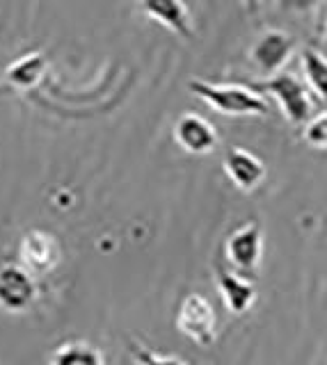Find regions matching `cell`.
<instances>
[{
	"label": "cell",
	"instance_id": "6da1fadb",
	"mask_svg": "<svg viewBox=\"0 0 327 365\" xmlns=\"http://www.w3.org/2000/svg\"><path fill=\"white\" fill-rule=\"evenodd\" d=\"M188 89L224 117H266L270 112V106L261 91L247 85L208 83V80L197 78L190 80Z\"/></svg>",
	"mask_w": 327,
	"mask_h": 365
},
{
	"label": "cell",
	"instance_id": "7a4b0ae2",
	"mask_svg": "<svg viewBox=\"0 0 327 365\" xmlns=\"http://www.w3.org/2000/svg\"><path fill=\"white\" fill-rule=\"evenodd\" d=\"M256 91L270 94L281 108V114L291 125H307L313 117V103L309 96V87L296 73L281 71L263 83L254 85Z\"/></svg>",
	"mask_w": 327,
	"mask_h": 365
},
{
	"label": "cell",
	"instance_id": "3957f363",
	"mask_svg": "<svg viewBox=\"0 0 327 365\" xmlns=\"http://www.w3.org/2000/svg\"><path fill=\"white\" fill-rule=\"evenodd\" d=\"M176 329L181 331L188 340H193L195 345L211 347L213 342H216V331H218L216 308H213V304L204 294H199V292L186 294L181 304H178Z\"/></svg>",
	"mask_w": 327,
	"mask_h": 365
},
{
	"label": "cell",
	"instance_id": "277c9868",
	"mask_svg": "<svg viewBox=\"0 0 327 365\" xmlns=\"http://www.w3.org/2000/svg\"><path fill=\"white\" fill-rule=\"evenodd\" d=\"M293 51H296V39L291 32L270 28L263 34H258L256 41L250 46V62L256 68V73L273 78L284 71Z\"/></svg>",
	"mask_w": 327,
	"mask_h": 365
},
{
	"label": "cell",
	"instance_id": "5b68a950",
	"mask_svg": "<svg viewBox=\"0 0 327 365\" xmlns=\"http://www.w3.org/2000/svg\"><path fill=\"white\" fill-rule=\"evenodd\" d=\"M39 285L35 274L16 262L0 265V308L7 313H26L37 302Z\"/></svg>",
	"mask_w": 327,
	"mask_h": 365
},
{
	"label": "cell",
	"instance_id": "8992f818",
	"mask_svg": "<svg viewBox=\"0 0 327 365\" xmlns=\"http://www.w3.org/2000/svg\"><path fill=\"white\" fill-rule=\"evenodd\" d=\"M224 254H227V260L243 274V277L245 274H254L258 265H261V256H263L261 226L256 222H247L241 228H236L227 237Z\"/></svg>",
	"mask_w": 327,
	"mask_h": 365
},
{
	"label": "cell",
	"instance_id": "52a82bcc",
	"mask_svg": "<svg viewBox=\"0 0 327 365\" xmlns=\"http://www.w3.org/2000/svg\"><path fill=\"white\" fill-rule=\"evenodd\" d=\"M60 242L55 240V235L46 233V231H28L24 237H21L19 245V260L26 269H30L32 274H49L58 267L60 262Z\"/></svg>",
	"mask_w": 327,
	"mask_h": 365
},
{
	"label": "cell",
	"instance_id": "ba28073f",
	"mask_svg": "<svg viewBox=\"0 0 327 365\" xmlns=\"http://www.w3.org/2000/svg\"><path fill=\"white\" fill-rule=\"evenodd\" d=\"M174 142L190 155H206L218 146V130L201 114L186 112L174 123Z\"/></svg>",
	"mask_w": 327,
	"mask_h": 365
},
{
	"label": "cell",
	"instance_id": "9c48e42d",
	"mask_svg": "<svg viewBox=\"0 0 327 365\" xmlns=\"http://www.w3.org/2000/svg\"><path fill=\"white\" fill-rule=\"evenodd\" d=\"M222 167L227 178L245 194L254 192L266 178V167L261 160L241 146L227 148V153L222 158Z\"/></svg>",
	"mask_w": 327,
	"mask_h": 365
},
{
	"label": "cell",
	"instance_id": "30bf717a",
	"mask_svg": "<svg viewBox=\"0 0 327 365\" xmlns=\"http://www.w3.org/2000/svg\"><path fill=\"white\" fill-rule=\"evenodd\" d=\"M138 5L144 16L161 23L176 37L190 39L195 34L193 16H190V9L183 0H138Z\"/></svg>",
	"mask_w": 327,
	"mask_h": 365
},
{
	"label": "cell",
	"instance_id": "8fae6325",
	"mask_svg": "<svg viewBox=\"0 0 327 365\" xmlns=\"http://www.w3.org/2000/svg\"><path fill=\"white\" fill-rule=\"evenodd\" d=\"M216 281H218V290H220V297L224 302V308H227L231 315L241 317L254 306L256 288L250 279L243 277V274L218 265L216 267Z\"/></svg>",
	"mask_w": 327,
	"mask_h": 365
},
{
	"label": "cell",
	"instance_id": "7c38bea8",
	"mask_svg": "<svg viewBox=\"0 0 327 365\" xmlns=\"http://www.w3.org/2000/svg\"><path fill=\"white\" fill-rule=\"evenodd\" d=\"M44 71H46V60H44V55L41 53H26L5 68V78L12 87L28 89V87H35L39 83Z\"/></svg>",
	"mask_w": 327,
	"mask_h": 365
},
{
	"label": "cell",
	"instance_id": "4fadbf2b",
	"mask_svg": "<svg viewBox=\"0 0 327 365\" xmlns=\"http://www.w3.org/2000/svg\"><path fill=\"white\" fill-rule=\"evenodd\" d=\"M49 365H106L101 349L85 340H69L51 354Z\"/></svg>",
	"mask_w": 327,
	"mask_h": 365
},
{
	"label": "cell",
	"instance_id": "5bb4252c",
	"mask_svg": "<svg viewBox=\"0 0 327 365\" xmlns=\"http://www.w3.org/2000/svg\"><path fill=\"white\" fill-rule=\"evenodd\" d=\"M302 71L304 80H307V87L323 103H327V55L316 51L313 46H307L302 51Z\"/></svg>",
	"mask_w": 327,
	"mask_h": 365
},
{
	"label": "cell",
	"instance_id": "9a60e30c",
	"mask_svg": "<svg viewBox=\"0 0 327 365\" xmlns=\"http://www.w3.org/2000/svg\"><path fill=\"white\" fill-rule=\"evenodd\" d=\"M302 137L311 148H321V151H325L327 148V112L313 114L309 123L304 125Z\"/></svg>",
	"mask_w": 327,
	"mask_h": 365
},
{
	"label": "cell",
	"instance_id": "2e32d148",
	"mask_svg": "<svg viewBox=\"0 0 327 365\" xmlns=\"http://www.w3.org/2000/svg\"><path fill=\"white\" fill-rule=\"evenodd\" d=\"M129 351H131V356L138 361V365H188L186 361L176 359V356H161V354H154L151 349L140 345L138 340H129Z\"/></svg>",
	"mask_w": 327,
	"mask_h": 365
},
{
	"label": "cell",
	"instance_id": "e0dca14e",
	"mask_svg": "<svg viewBox=\"0 0 327 365\" xmlns=\"http://www.w3.org/2000/svg\"><path fill=\"white\" fill-rule=\"evenodd\" d=\"M323 0H277V7L288 14H309V11L318 9Z\"/></svg>",
	"mask_w": 327,
	"mask_h": 365
},
{
	"label": "cell",
	"instance_id": "ac0fdd59",
	"mask_svg": "<svg viewBox=\"0 0 327 365\" xmlns=\"http://www.w3.org/2000/svg\"><path fill=\"white\" fill-rule=\"evenodd\" d=\"M243 3V7H245V11L247 14H258V11H261V5H263V0H241Z\"/></svg>",
	"mask_w": 327,
	"mask_h": 365
},
{
	"label": "cell",
	"instance_id": "d6986e66",
	"mask_svg": "<svg viewBox=\"0 0 327 365\" xmlns=\"http://www.w3.org/2000/svg\"><path fill=\"white\" fill-rule=\"evenodd\" d=\"M323 43H325V48H327V23H325V32H323Z\"/></svg>",
	"mask_w": 327,
	"mask_h": 365
}]
</instances>
